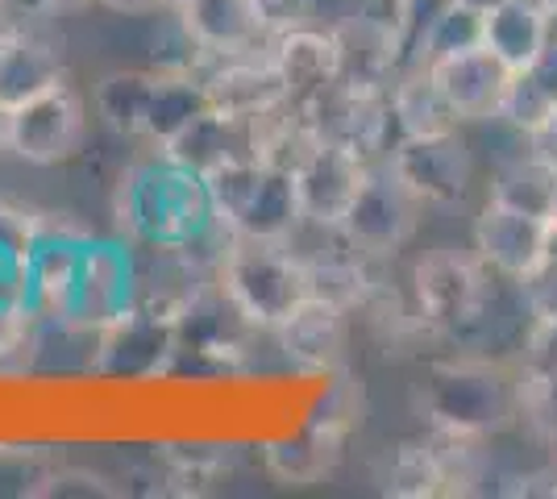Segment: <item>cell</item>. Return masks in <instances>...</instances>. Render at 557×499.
<instances>
[{
  "label": "cell",
  "mask_w": 557,
  "mask_h": 499,
  "mask_svg": "<svg viewBox=\"0 0 557 499\" xmlns=\"http://www.w3.org/2000/svg\"><path fill=\"white\" fill-rule=\"evenodd\" d=\"M491 304V266L474 250H429L412 266V309L417 321L449 337H466L483 325Z\"/></svg>",
  "instance_id": "277c9868"
},
{
  "label": "cell",
  "mask_w": 557,
  "mask_h": 499,
  "mask_svg": "<svg viewBox=\"0 0 557 499\" xmlns=\"http://www.w3.org/2000/svg\"><path fill=\"white\" fill-rule=\"evenodd\" d=\"M38 4H42V9H54V13H59V9H79V4H88V0H38Z\"/></svg>",
  "instance_id": "1f68e13d"
},
{
  "label": "cell",
  "mask_w": 557,
  "mask_h": 499,
  "mask_svg": "<svg viewBox=\"0 0 557 499\" xmlns=\"http://www.w3.org/2000/svg\"><path fill=\"white\" fill-rule=\"evenodd\" d=\"M0 150H9V109L0 104Z\"/></svg>",
  "instance_id": "d6a6232c"
},
{
  "label": "cell",
  "mask_w": 557,
  "mask_h": 499,
  "mask_svg": "<svg viewBox=\"0 0 557 499\" xmlns=\"http://www.w3.org/2000/svg\"><path fill=\"white\" fill-rule=\"evenodd\" d=\"M230 234L258 241H296L304 234V209L300 191H296V175L283 166L262 163L250 200L242 204V213L233 221Z\"/></svg>",
  "instance_id": "ffe728a7"
},
{
  "label": "cell",
  "mask_w": 557,
  "mask_h": 499,
  "mask_svg": "<svg viewBox=\"0 0 557 499\" xmlns=\"http://www.w3.org/2000/svg\"><path fill=\"white\" fill-rule=\"evenodd\" d=\"M392 171L412 188L424 209H442V204H458L470 188V146L466 138L454 134H437V138H395V146L387 150Z\"/></svg>",
  "instance_id": "30bf717a"
},
{
  "label": "cell",
  "mask_w": 557,
  "mask_h": 499,
  "mask_svg": "<svg viewBox=\"0 0 557 499\" xmlns=\"http://www.w3.org/2000/svg\"><path fill=\"white\" fill-rule=\"evenodd\" d=\"M63 79H67V67H63V54L54 42L29 34V29L0 34V104L4 109H17Z\"/></svg>",
  "instance_id": "d6986e66"
},
{
  "label": "cell",
  "mask_w": 557,
  "mask_h": 499,
  "mask_svg": "<svg viewBox=\"0 0 557 499\" xmlns=\"http://www.w3.org/2000/svg\"><path fill=\"white\" fill-rule=\"evenodd\" d=\"M271 50L278 59V72L287 79L292 104H308L317 96H325L333 84H342V47L333 25H300V29H283L271 38Z\"/></svg>",
  "instance_id": "e0dca14e"
},
{
  "label": "cell",
  "mask_w": 557,
  "mask_h": 499,
  "mask_svg": "<svg viewBox=\"0 0 557 499\" xmlns=\"http://www.w3.org/2000/svg\"><path fill=\"white\" fill-rule=\"evenodd\" d=\"M383 491L392 496H449V471H445V441H408V446H395V453L383 466Z\"/></svg>",
  "instance_id": "484cf974"
},
{
  "label": "cell",
  "mask_w": 557,
  "mask_h": 499,
  "mask_svg": "<svg viewBox=\"0 0 557 499\" xmlns=\"http://www.w3.org/2000/svg\"><path fill=\"white\" fill-rule=\"evenodd\" d=\"M429 72L437 75L445 100L454 104L458 121H487L499 117V104L508 96L511 84V67L487 47L462 50V54H449V59H437L429 63Z\"/></svg>",
  "instance_id": "2e32d148"
},
{
  "label": "cell",
  "mask_w": 557,
  "mask_h": 499,
  "mask_svg": "<svg viewBox=\"0 0 557 499\" xmlns=\"http://www.w3.org/2000/svg\"><path fill=\"white\" fill-rule=\"evenodd\" d=\"M138 304V246L116 238H92L79 262V275L71 287L67 316L84 329H109Z\"/></svg>",
  "instance_id": "8992f818"
},
{
  "label": "cell",
  "mask_w": 557,
  "mask_h": 499,
  "mask_svg": "<svg viewBox=\"0 0 557 499\" xmlns=\"http://www.w3.org/2000/svg\"><path fill=\"white\" fill-rule=\"evenodd\" d=\"M312 129L325 138L362 154L367 163L387 159V150L395 146V125H392V104L387 92H367V88H346V84H333L325 96L300 104Z\"/></svg>",
  "instance_id": "ba28073f"
},
{
  "label": "cell",
  "mask_w": 557,
  "mask_h": 499,
  "mask_svg": "<svg viewBox=\"0 0 557 499\" xmlns=\"http://www.w3.org/2000/svg\"><path fill=\"white\" fill-rule=\"evenodd\" d=\"M205 72V88H209L212 109L233 113V117H267L283 104H292L287 79L278 72V59L271 42L250 54H233V59H216Z\"/></svg>",
  "instance_id": "4fadbf2b"
},
{
  "label": "cell",
  "mask_w": 557,
  "mask_h": 499,
  "mask_svg": "<svg viewBox=\"0 0 557 499\" xmlns=\"http://www.w3.org/2000/svg\"><path fill=\"white\" fill-rule=\"evenodd\" d=\"M171 362H175V321L134 309L116 325L100 329L92 375L100 379H154V375H171Z\"/></svg>",
  "instance_id": "7c38bea8"
},
{
  "label": "cell",
  "mask_w": 557,
  "mask_h": 499,
  "mask_svg": "<svg viewBox=\"0 0 557 499\" xmlns=\"http://www.w3.org/2000/svg\"><path fill=\"white\" fill-rule=\"evenodd\" d=\"M349 316L354 312L325 300V296H304L300 304L271 329L278 346V362L287 371H296V375H325V379H333L342 371V362H346Z\"/></svg>",
  "instance_id": "9c48e42d"
},
{
  "label": "cell",
  "mask_w": 557,
  "mask_h": 499,
  "mask_svg": "<svg viewBox=\"0 0 557 499\" xmlns=\"http://www.w3.org/2000/svg\"><path fill=\"white\" fill-rule=\"evenodd\" d=\"M38 316L22 304H0V366H29Z\"/></svg>",
  "instance_id": "f1b7e54d"
},
{
  "label": "cell",
  "mask_w": 557,
  "mask_h": 499,
  "mask_svg": "<svg viewBox=\"0 0 557 499\" xmlns=\"http://www.w3.org/2000/svg\"><path fill=\"white\" fill-rule=\"evenodd\" d=\"M367 171H371V163L362 154L321 138L300 159V166L292 171L296 175V191H300L304 225L308 229H337L346 209L354 204L358 188H362Z\"/></svg>",
  "instance_id": "8fae6325"
},
{
  "label": "cell",
  "mask_w": 557,
  "mask_h": 499,
  "mask_svg": "<svg viewBox=\"0 0 557 499\" xmlns=\"http://www.w3.org/2000/svg\"><path fill=\"white\" fill-rule=\"evenodd\" d=\"M212 109L205 72L200 67H159L154 72V92L146 109V146H171L196 117H205Z\"/></svg>",
  "instance_id": "44dd1931"
},
{
  "label": "cell",
  "mask_w": 557,
  "mask_h": 499,
  "mask_svg": "<svg viewBox=\"0 0 557 499\" xmlns=\"http://www.w3.org/2000/svg\"><path fill=\"white\" fill-rule=\"evenodd\" d=\"M511 387L508 379L474 358L437 362L424 383L417 387L420 416L445 437H487L511 416Z\"/></svg>",
  "instance_id": "3957f363"
},
{
  "label": "cell",
  "mask_w": 557,
  "mask_h": 499,
  "mask_svg": "<svg viewBox=\"0 0 557 499\" xmlns=\"http://www.w3.org/2000/svg\"><path fill=\"white\" fill-rule=\"evenodd\" d=\"M420 213H424V204L412 196V188L395 175L387 159H379L367 171V179H362V188L354 196V204H349L342 225H337V234L362 259L387 262L412 241Z\"/></svg>",
  "instance_id": "5b68a950"
},
{
  "label": "cell",
  "mask_w": 557,
  "mask_h": 499,
  "mask_svg": "<svg viewBox=\"0 0 557 499\" xmlns=\"http://www.w3.org/2000/svg\"><path fill=\"white\" fill-rule=\"evenodd\" d=\"M483 29H487V9L466 4V0H445V9L433 17L424 42H420L412 67H429V63H437V59H449V54L483 47Z\"/></svg>",
  "instance_id": "83f0119b"
},
{
  "label": "cell",
  "mask_w": 557,
  "mask_h": 499,
  "mask_svg": "<svg viewBox=\"0 0 557 499\" xmlns=\"http://www.w3.org/2000/svg\"><path fill=\"white\" fill-rule=\"evenodd\" d=\"M96 4L116 9V13H141V9H154V4H163V0H96Z\"/></svg>",
  "instance_id": "4dcf8cb0"
},
{
  "label": "cell",
  "mask_w": 557,
  "mask_h": 499,
  "mask_svg": "<svg viewBox=\"0 0 557 499\" xmlns=\"http://www.w3.org/2000/svg\"><path fill=\"white\" fill-rule=\"evenodd\" d=\"M387 104H392L395 138H437L462 125L429 67H408L395 75V84L387 88Z\"/></svg>",
  "instance_id": "7402d4cb"
},
{
  "label": "cell",
  "mask_w": 557,
  "mask_h": 499,
  "mask_svg": "<svg viewBox=\"0 0 557 499\" xmlns=\"http://www.w3.org/2000/svg\"><path fill=\"white\" fill-rule=\"evenodd\" d=\"M88 100L71 79L9 109V150L29 166H59L79 154L88 138Z\"/></svg>",
  "instance_id": "52a82bcc"
},
{
  "label": "cell",
  "mask_w": 557,
  "mask_h": 499,
  "mask_svg": "<svg viewBox=\"0 0 557 499\" xmlns=\"http://www.w3.org/2000/svg\"><path fill=\"white\" fill-rule=\"evenodd\" d=\"M116 234L138 250H200L221 259L225 229L200 171L180 163L166 146H146L121 171L113 196Z\"/></svg>",
  "instance_id": "6da1fadb"
},
{
  "label": "cell",
  "mask_w": 557,
  "mask_h": 499,
  "mask_svg": "<svg viewBox=\"0 0 557 499\" xmlns=\"http://www.w3.org/2000/svg\"><path fill=\"white\" fill-rule=\"evenodd\" d=\"M0 4H9V0H0Z\"/></svg>",
  "instance_id": "836d02e7"
},
{
  "label": "cell",
  "mask_w": 557,
  "mask_h": 499,
  "mask_svg": "<svg viewBox=\"0 0 557 499\" xmlns=\"http://www.w3.org/2000/svg\"><path fill=\"white\" fill-rule=\"evenodd\" d=\"M154 72L159 67H121V72H109L96 84L92 109L113 134H121V138H141L150 92H154Z\"/></svg>",
  "instance_id": "d4e9b609"
},
{
  "label": "cell",
  "mask_w": 557,
  "mask_h": 499,
  "mask_svg": "<svg viewBox=\"0 0 557 499\" xmlns=\"http://www.w3.org/2000/svg\"><path fill=\"white\" fill-rule=\"evenodd\" d=\"M474 254L487 262L495 275L524 279L554 254V234L545 216L516 213L508 204L487 200V209L474 221Z\"/></svg>",
  "instance_id": "5bb4252c"
},
{
  "label": "cell",
  "mask_w": 557,
  "mask_h": 499,
  "mask_svg": "<svg viewBox=\"0 0 557 499\" xmlns=\"http://www.w3.org/2000/svg\"><path fill=\"white\" fill-rule=\"evenodd\" d=\"M166 150H171L180 163L191 166V171L209 175V171H216V166L258 159V121L209 109L205 117L191 121ZM258 163H262V159H258Z\"/></svg>",
  "instance_id": "ac0fdd59"
},
{
  "label": "cell",
  "mask_w": 557,
  "mask_h": 499,
  "mask_svg": "<svg viewBox=\"0 0 557 499\" xmlns=\"http://www.w3.org/2000/svg\"><path fill=\"white\" fill-rule=\"evenodd\" d=\"M491 200L508 204L516 213L529 216H554L557 209V166L549 159H520V163L504 166L491 184Z\"/></svg>",
  "instance_id": "4316f807"
},
{
  "label": "cell",
  "mask_w": 557,
  "mask_h": 499,
  "mask_svg": "<svg viewBox=\"0 0 557 499\" xmlns=\"http://www.w3.org/2000/svg\"><path fill=\"white\" fill-rule=\"evenodd\" d=\"M191 50H200L209 63L262 50L275 34L262 22L258 0H184L175 4Z\"/></svg>",
  "instance_id": "9a60e30c"
},
{
  "label": "cell",
  "mask_w": 557,
  "mask_h": 499,
  "mask_svg": "<svg viewBox=\"0 0 557 499\" xmlns=\"http://www.w3.org/2000/svg\"><path fill=\"white\" fill-rule=\"evenodd\" d=\"M342 441H346L342 433L304 421V428L296 437H283V441H271V446H267V471H271L278 483H296V487L321 483V478L337 466Z\"/></svg>",
  "instance_id": "cb8c5ba5"
},
{
  "label": "cell",
  "mask_w": 557,
  "mask_h": 499,
  "mask_svg": "<svg viewBox=\"0 0 557 499\" xmlns=\"http://www.w3.org/2000/svg\"><path fill=\"white\" fill-rule=\"evenodd\" d=\"M549 13L536 9L529 0H499L487 9V29H483V47L495 50L511 72H524L536 54L549 42Z\"/></svg>",
  "instance_id": "603a6c76"
},
{
  "label": "cell",
  "mask_w": 557,
  "mask_h": 499,
  "mask_svg": "<svg viewBox=\"0 0 557 499\" xmlns=\"http://www.w3.org/2000/svg\"><path fill=\"white\" fill-rule=\"evenodd\" d=\"M216 284L255 329H275L308 296V271L292 241H258L230 234L216 259Z\"/></svg>",
  "instance_id": "7a4b0ae2"
},
{
  "label": "cell",
  "mask_w": 557,
  "mask_h": 499,
  "mask_svg": "<svg viewBox=\"0 0 557 499\" xmlns=\"http://www.w3.org/2000/svg\"><path fill=\"white\" fill-rule=\"evenodd\" d=\"M258 9L271 34L325 22V0H258Z\"/></svg>",
  "instance_id": "f546056e"
}]
</instances>
